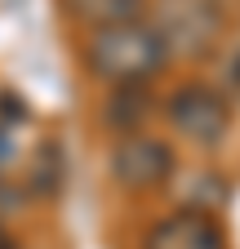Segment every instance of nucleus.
I'll list each match as a JSON object with an SVG mask.
<instances>
[{
  "mask_svg": "<svg viewBox=\"0 0 240 249\" xmlns=\"http://www.w3.org/2000/svg\"><path fill=\"white\" fill-rule=\"evenodd\" d=\"M169 45L160 40V31L142 22H120V27H98L89 40V67L116 85H142L147 76L160 71Z\"/></svg>",
  "mask_w": 240,
  "mask_h": 249,
  "instance_id": "obj_1",
  "label": "nucleus"
},
{
  "mask_svg": "<svg viewBox=\"0 0 240 249\" xmlns=\"http://www.w3.org/2000/svg\"><path fill=\"white\" fill-rule=\"evenodd\" d=\"M169 120H173L187 138H196V142H218V138L227 134L231 111H227V103L218 98L214 89H205V85H183V89L169 98Z\"/></svg>",
  "mask_w": 240,
  "mask_h": 249,
  "instance_id": "obj_2",
  "label": "nucleus"
},
{
  "mask_svg": "<svg viewBox=\"0 0 240 249\" xmlns=\"http://www.w3.org/2000/svg\"><path fill=\"white\" fill-rule=\"evenodd\" d=\"M111 174L125 187H156L173 174V151L156 138H125L111 156Z\"/></svg>",
  "mask_w": 240,
  "mask_h": 249,
  "instance_id": "obj_3",
  "label": "nucleus"
},
{
  "mask_svg": "<svg viewBox=\"0 0 240 249\" xmlns=\"http://www.w3.org/2000/svg\"><path fill=\"white\" fill-rule=\"evenodd\" d=\"M147 249H227V240H223V227L205 209H187L156 223L147 236Z\"/></svg>",
  "mask_w": 240,
  "mask_h": 249,
  "instance_id": "obj_4",
  "label": "nucleus"
},
{
  "mask_svg": "<svg viewBox=\"0 0 240 249\" xmlns=\"http://www.w3.org/2000/svg\"><path fill=\"white\" fill-rule=\"evenodd\" d=\"M71 14L94 22V27H120V22H138L142 0H67Z\"/></svg>",
  "mask_w": 240,
  "mask_h": 249,
  "instance_id": "obj_5",
  "label": "nucleus"
},
{
  "mask_svg": "<svg viewBox=\"0 0 240 249\" xmlns=\"http://www.w3.org/2000/svg\"><path fill=\"white\" fill-rule=\"evenodd\" d=\"M147 107H152V98H147V89L138 85H120V93H111L107 103V124H116V129H134V124L147 120Z\"/></svg>",
  "mask_w": 240,
  "mask_h": 249,
  "instance_id": "obj_6",
  "label": "nucleus"
},
{
  "mask_svg": "<svg viewBox=\"0 0 240 249\" xmlns=\"http://www.w3.org/2000/svg\"><path fill=\"white\" fill-rule=\"evenodd\" d=\"M63 174H67V160H63V147L58 142H45L36 151V165H32V182L40 196H53L58 187H63Z\"/></svg>",
  "mask_w": 240,
  "mask_h": 249,
  "instance_id": "obj_7",
  "label": "nucleus"
}]
</instances>
